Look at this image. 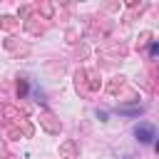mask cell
Instances as JSON below:
<instances>
[{
	"instance_id": "1",
	"label": "cell",
	"mask_w": 159,
	"mask_h": 159,
	"mask_svg": "<svg viewBox=\"0 0 159 159\" xmlns=\"http://www.w3.org/2000/svg\"><path fill=\"white\" fill-rule=\"evenodd\" d=\"M137 137H139L142 142H152V139H154V129L147 127V124H139V127H137Z\"/></svg>"
}]
</instances>
